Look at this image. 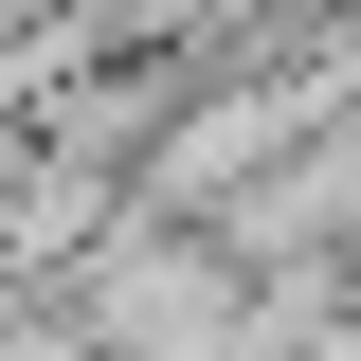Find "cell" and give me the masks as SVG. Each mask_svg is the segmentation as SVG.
<instances>
[{
	"mask_svg": "<svg viewBox=\"0 0 361 361\" xmlns=\"http://www.w3.org/2000/svg\"><path fill=\"white\" fill-rule=\"evenodd\" d=\"M199 235H217L235 271H343V235H361V127L325 109V127L253 145V163L199 199Z\"/></svg>",
	"mask_w": 361,
	"mask_h": 361,
	"instance_id": "cell-1",
	"label": "cell"
}]
</instances>
